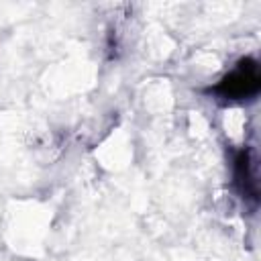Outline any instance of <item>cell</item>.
Here are the masks:
<instances>
[{
  "label": "cell",
  "instance_id": "obj_1",
  "mask_svg": "<svg viewBox=\"0 0 261 261\" xmlns=\"http://www.w3.org/2000/svg\"><path fill=\"white\" fill-rule=\"evenodd\" d=\"M259 90V73H257V65L251 59H243L234 71H230L216 88L214 92H218L224 98L230 100H241L247 96H253Z\"/></svg>",
  "mask_w": 261,
  "mask_h": 261
},
{
  "label": "cell",
  "instance_id": "obj_2",
  "mask_svg": "<svg viewBox=\"0 0 261 261\" xmlns=\"http://www.w3.org/2000/svg\"><path fill=\"white\" fill-rule=\"evenodd\" d=\"M234 177H237V186L241 190V194L245 198L257 200V179L253 173V163H251V155L249 151H241L234 159Z\"/></svg>",
  "mask_w": 261,
  "mask_h": 261
}]
</instances>
